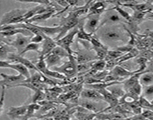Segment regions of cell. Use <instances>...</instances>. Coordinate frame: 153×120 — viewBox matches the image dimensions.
<instances>
[{
    "label": "cell",
    "mask_w": 153,
    "mask_h": 120,
    "mask_svg": "<svg viewBox=\"0 0 153 120\" xmlns=\"http://www.w3.org/2000/svg\"><path fill=\"white\" fill-rule=\"evenodd\" d=\"M98 39L107 41L108 43H116L126 40V36L117 25H105L97 30Z\"/></svg>",
    "instance_id": "6da1fadb"
},
{
    "label": "cell",
    "mask_w": 153,
    "mask_h": 120,
    "mask_svg": "<svg viewBox=\"0 0 153 120\" xmlns=\"http://www.w3.org/2000/svg\"><path fill=\"white\" fill-rule=\"evenodd\" d=\"M69 61L65 62L64 64L59 67H53L52 68L53 71H56V72L60 73V74H63L67 78H71L73 77L74 76L76 75V65H77V62L76 60L74 58L73 56H69Z\"/></svg>",
    "instance_id": "7a4b0ae2"
},
{
    "label": "cell",
    "mask_w": 153,
    "mask_h": 120,
    "mask_svg": "<svg viewBox=\"0 0 153 120\" xmlns=\"http://www.w3.org/2000/svg\"><path fill=\"white\" fill-rule=\"evenodd\" d=\"M77 33H78V27L76 26L71 30H70L64 37L56 41L57 46L61 47L63 49L65 50L69 54V56L72 55V53H73V51L71 49V45L73 43L75 36L77 35Z\"/></svg>",
    "instance_id": "3957f363"
},
{
    "label": "cell",
    "mask_w": 153,
    "mask_h": 120,
    "mask_svg": "<svg viewBox=\"0 0 153 120\" xmlns=\"http://www.w3.org/2000/svg\"><path fill=\"white\" fill-rule=\"evenodd\" d=\"M79 20L78 18L74 17L71 13H69L68 15L66 17H65L64 20L61 22V24L59 25L62 27V31L59 35H58V37L56 38V41L59 39H62L64 37L65 34L71 30L72 29L75 28L76 26H78Z\"/></svg>",
    "instance_id": "277c9868"
},
{
    "label": "cell",
    "mask_w": 153,
    "mask_h": 120,
    "mask_svg": "<svg viewBox=\"0 0 153 120\" xmlns=\"http://www.w3.org/2000/svg\"><path fill=\"white\" fill-rule=\"evenodd\" d=\"M122 20H123V18H122L121 16L115 10L110 8L106 11L105 14L102 17V20L100 21L98 29L105 26V25H117V23L122 22Z\"/></svg>",
    "instance_id": "5b68a950"
},
{
    "label": "cell",
    "mask_w": 153,
    "mask_h": 120,
    "mask_svg": "<svg viewBox=\"0 0 153 120\" xmlns=\"http://www.w3.org/2000/svg\"><path fill=\"white\" fill-rule=\"evenodd\" d=\"M86 22H84V29L86 33L91 35H95L99 27L101 16L92 15L88 16L87 18H85Z\"/></svg>",
    "instance_id": "8992f818"
},
{
    "label": "cell",
    "mask_w": 153,
    "mask_h": 120,
    "mask_svg": "<svg viewBox=\"0 0 153 120\" xmlns=\"http://www.w3.org/2000/svg\"><path fill=\"white\" fill-rule=\"evenodd\" d=\"M32 37V36H25L23 35L18 34L17 35V37L14 41L8 43L7 44L14 47L18 52V54H20L24 50V48L30 43Z\"/></svg>",
    "instance_id": "52a82bcc"
},
{
    "label": "cell",
    "mask_w": 153,
    "mask_h": 120,
    "mask_svg": "<svg viewBox=\"0 0 153 120\" xmlns=\"http://www.w3.org/2000/svg\"><path fill=\"white\" fill-rule=\"evenodd\" d=\"M7 59H8L9 61H11V63L12 62V63L22 64V65H24L25 67H26V68H27L29 70V69L34 70L35 71H38V72H39V71H38V70L37 69V68H36V66H35V64L32 63L30 60L24 58V57L22 56L19 55L18 53L16 54V53H9L8 54V57H7Z\"/></svg>",
    "instance_id": "ba28073f"
},
{
    "label": "cell",
    "mask_w": 153,
    "mask_h": 120,
    "mask_svg": "<svg viewBox=\"0 0 153 120\" xmlns=\"http://www.w3.org/2000/svg\"><path fill=\"white\" fill-rule=\"evenodd\" d=\"M0 76L2 77L4 86L6 89L8 88L14 87L15 85L21 83L26 80L25 77H23L21 74H17V75H8L5 74H0Z\"/></svg>",
    "instance_id": "9c48e42d"
},
{
    "label": "cell",
    "mask_w": 153,
    "mask_h": 120,
    "mask_svg": "<svg viewBox=\"0 0 153 120\" xmlns=\"http://www.w3.org/2000/svg\"><path fill=\"white\" fill-rule=\"evenodd\" d=\"M29 10L26 9H14L9 11V12L6 13L1 18V20H0V26H4V25H8L11 20H14L16 17H21V16L24 15Z\"/></svg>",
    "instance_id": "30bf717a"
},
{
    "label": "cell",
    "mask_w": 153,
    "mask_h": 120,
    "mask_svg": "<svg viewBox=\"0 0 153 120\" xmlns=\"http://www.w3.org/2000/svg\"><path fill=\"white\" fill-rule=\"evenodd\" d=\"M45 39H44L43 44L42 47V50L39 52V56L45 57L48 54L51 53L53 50L54 48L57 46L56 41L51 39L49 36H45Z\"/></svg>",
    "instance_id": "8fae6325"
},
{
    "label": "cell",
    "mask_w": 153,
    "mask_h": 120,
    "mask_svg": "<svg viewBox=\"0 0 153 120\" xmlns=\"http://www.w3.org/2000/svg\"><path fill=\"white\" fill-rule=\"evenodd\" d=\"M77 54V58H76V62L77 64L87 63V62H94L96 59V56L93 53H91L86 49H79Z\"/></svg>",
    "instance_id": "7c38bea8"
},
{
    "label": "cell",
    "mask_w": 153,
    "mask_h": 120,
    "mask_svg": "<svg viewBox=\"0 0 153 120\" xmlns=\"http://www.w3.org/2000/svg\"><path fill=\"white\" fill-rule=\"evenodd\" d=\"M98 92L101 93V96L104 97V101L107 102V104H109L108 107L104 109V111H107L108 109L115 107H117L119 104V99H117L113 95H112L107 89L98 90Z\"/></svg>",
    "instance_id": "4fadbf2b"
},
{
    "label": "cell",
    "mask_w": 153,
    "mask_h": 120,
    "mask_svg": "<svg viewBox=\"0 0 153 120\" xmlns=\"http://www.w3.org/2000/svg\"><path fill=\"white\" fill-rule=\"evenodd\" d=\"M28 105H22L20 107H11L8 110L7 115L11 119H21L26 113Z\"/></svg>",
    "instance_id": "5bb4252c"
},
{
    "label": "cell",
    "mask_w": 153,
    "mask_h": 120,
    "mask_svg": "<svg viewBox=\"0 0 153 120\" xmlns=\"http://www.w3.org/2000/svg\"><path fill=\"white\" fill-rule=\"evenodd\" d=\"M82 99H88V100L99 101H104V97L98 93L97 90L92 89H84L81 92Z\"/></svg>",
    "instance_id": "9a60e30c"
},
{
    "label": "cell",
    "mask_w": 153,
    "mask_h": 120,
    "mask_svg": "<svg viewBox=\"0 0 153 120\" xmlns=\"http://www.w3.org/2000/svg\"><path fill=\"white\" fill-rule=\"evenodd\" d=\"M106 3L107 2H92L88 11V16H101V14L105 11L107 6Z\"/></svg>",
    "instance_id": "2e32d148"
},
{
    "label": "cell",
    "mask_w": 153,
    "mask_h": 120,
    "mask_svg": "<svg viewBox=\"0 0 153 120\" xmlns=\"http://www.w3.org/2000/svg\"><path fill=\"white\" fill-rule=\"evenodd\" d=\"M110 74H113V76H115V77H117L118 79H125L131 77L135 73L134 71H130L126 69V68L117 65V66H115L112 69Z\"/></svg>",
    "instance_id": "e0dca14e"
},
{
    "label": "cell",
    "mask_w": 153,
    "mask_h": 120,
    "mask_svg": "<svg viewBox=\"0 0 153 120\" xmlns=\"http://www.w3.org/2000/svg\"><path fill=\"white\" fill-rule=\"evenodd\" d=\"M38 30H40L42 33L47 36L51 37V36H53L56 34H60L62 31V27L60 26H54V27H47V26H40L38 25H35Z\"/></svg>",
    "instance_id": "ac0fdd59"
},
{
    "label": "cell",
    "mask_w": 153,
    "mask_h": 120,
    "mask_svg": "<svg viewBox=\"0 0 153 120\" xmlns=\"http://www.w3.org/2000/svg\"><path fill=\"white\" fill-rule=\"evenodd\" d=\"M82 103H80V107L85 108L86 110L89 111H92L94 113L100 112V107L98 106V103L97 101L95 102V101L88 100V99H83Z\"/></svg>",
    "instance_id": "d6986e66"
},
{
    "label": "cell",
    "mask_w": 153,
    "mask_h": 120,
    "mask_svg": "<svg viewBox=\"0 0 153 120\" xmlns=\"http://www.w3.org/2000/svg\"><path fill=\"white\" fill-rule=\"evenodd\" d=\"M84 22L85 19H83V23H80V22H79V25L77 26V27H78L77 38H78V39H80V40L90 42L92 37V35L89 34V33L86 32V30L84 29Z\"/></svg>",
    "instance_id": "ffe728a7"
},
{
    "label": "cell",
    "mask_w": 153,
    "mask_h": 120,
    "mask_svg": "<svg viewBox=\"0 0 153 120\" xmlns=\"http://www.w3.org/2000/svg\"><path fill=\"white\" fill-rule=\"evenodd\" d=\"M9 68L14 70V71H17V72L19 73V74H21V75H23V77H26V79L29 78L31 76L30 72H29V70L26 67H25L24 65H22V64L11 63Z\"/></svg>",
    "instance_id": "44dd1931"
},
{
    "label": "cell",
    "mask_w": 153,
    "mask_h": 120,
    "mask_svg": "<svg viewBox=\"0 0 153 120\" xmlns=\"http://www.w3.org/2000/svg\"><path fill=\"white\" fill-rule=\"evenodd\" d=\"M61 59L62 58H60L56 54H53V53L45 56V62H46L47 66L48 68H53L56 65H59L61 62Z\"/></svg>",
    "instance_id": "7402d4cb"
},
{
    "label": "cell",
    "mask_w": 153,
    "mask_h": 120,
    "mask_svg": "<svg viewBox=\"0 0 153 120\" xmlns=\"http://www.w3.org/2000/svg\"><path fill=\"white\" fill-rule=\"evenodd\" d=\"M56 11H48L47 12L43 13V14H38V15L35 16L32 18H31L30 20H28L27 22H26L25 23H32L33 22H42L47 20L48 19L51 18L53 16V14L55 13Z\"/></svg>",
    "instance_id": "603a6c76"
},
{
    "label": "cell",
    "mask_w": 153,
    "mask_h": 120,
    "mask_svg": "<svg viewBox=\"0 0 153 120\" xmlns=\"http://www.w3.org/2000/svg\"><path fill=\"white\" fill-rule=\"evenodd\" d=\"M141 73H138V74H134V75H132L131 77H128L126 80H125L123 82L124 83V89L126 91H128L129 89H131L134 85H136L137 83H139V79Z\"/></svg>",
    "instance_id": "cb8c5ba5"
},
{
    "label": "cell",
    "mask_w": 153,
    "mask_h": 120,
    "mask_svg": "<svg viewBox=\"0 0 153 120\" xmlns=\"http://www.w3.org/2000/svg\"><path fill=\"white\" fill-rule=\"evenodd\" d=\"M139 82L142 86H147L153 84V73L145 71L142 72L140 76Z\"/></svg>",
    "instance_id": "d4e9b609"
},
{
    "label": "cell",
    "mask_w": 153,
    "mask_h": 120,
    "mask_svg": "<svg viewBox=\"0 0 153 120\" xmlns=\"http://www.w3.org/2000/svg\"><path fill=\"white\" fill-rule=\"evenodd\" d=\"M41 105L38 104H30L29 105H28L27 107V111H26V113L23 118L20 120H28L29 119H30L31 117L34 116V114L36 111H38V110H40Z\"/></svg>",
    "instance_id": "484cf974"
},
{
    "label": "cell",
    "mask_w": 153,
    "mask_h": 120,
    "mask_svg": "<svg viewBox=\"0 0 153 120\" xmlns=\"http://www.w3.org/2000/svg\"><path fill=\"white\" fill-rule=\"evenodd\" d=\"M107 90L111 93L112 95L115 96V97L117 98V99H121L123 98V96H125V89H122L121 87L120 86H109L107 88Z\"/></svg>",
    "instance_id": "4316f807"
},
{
    "label": "cell",
    "mask_w": 153,
    "mask_h": 120,
    "mask_svg": "<svg viewBox=\"0 0 153 120\" xmlns=\"http://www.w3.org/2000/svg\"><path fill=\"white\" fill-rule=\"evenodd\" d=\"M14 47H10V45L5 44L1 45L0 47V60H4L5 59H7L8 54L14 52V50L13 49Z\"/></svg>",
    "instance_id": "83f0119b"
},
{
    "label": "cell",
    "mask_w": 153,
    "mask_h": 120,
    "mask_svg": "<svg viewBox=\"0 0 153 120\" xmlns=\"http://www.w3.org/2000/svg\"><path fill=\"white\" fill-rule=\"evenodd\" d=\"M138 53H138L137 50L135 49V48H134V49L132 50L131 52L126 53L123 54L121 57H120L119 59H117V64L122 63V62H125V61H127V60L130 59L134 58L135 56H137L138 55Z\"/></svg>",
    "instance_id": "f1b7e54d"
},
{
    "label": "cell",
    "mask_w": 153,
    "mask_h": 120,
    "mask_svg": "<svg viewBox=\"0 0 153 120\" xmlns=\"http://www.w3.org/2000/svg\"><path fill=\"white\" fill-rule=\"evenodd\" d=\"M40 48H41L40 44H35V43H32V42H30V43H29V44L24 48V50H23L19 54V55L23 56L26 53L29 52V51H36V52L39 53L40 52Z\"/></svg>",
    "instance_id": "f546056e"
},
{
    "label": "cell",
    "mask_w": 153,
    "mask_h": 120,
    "mask_svg": "<svg viewBox=\"0 0 153 120\" xmlns=\"http://www.w3.org/2000/svg\"><path fill=\"white\" fill-rule=\"evenodd\" d=\"M93 50H95V56H96L97 60H105L106 56H107V51H108L107 47H105V48L93 47Z\"/></svg>",
    "instance_id": "4dcf8cb0"
},
{
    "label": "cell",
    "mask_w": 153,
    "mask_h": 120,
    "mask_svg": "<svg viewBox=\"0 0 153 120\" xmlns=\"http://www.w3.org/2000/svg\"><path fill=\"white\" fill-rule=\"evenodd\" d=\"M112 9L115 10V11H117V12L118 13L120 16H121L122 18L124 19V20H127L128 22H130L131 20V16L130 14L127 12V11H124L123 8H120V7L119 6V5H115L113 8H112Z\"/></svg>",
    "instance_id": "1f68e13d"
},
{
    "label": "cell",
    "mask_w": 153,
    "mask_h": 120,
    "mask_svg": "<svg viewBox=\"0 0 153 120\" xmlns=\"http://www.w3.org/2000/svg\"><path fill=\"white\" fill-rule=\"evenodd\" d=\"M95 62V61H94ZM94 62H87V63H82V64H77L76 65V72L77 73H86V71H90L92 68Z\"/></svg>",
    "instance_id": "d6a6232c"
},
{
    "label": "cell",
    "mask_w": 153,
    "mask_h": 120,
    "mask_svg": "<svg viewBox=\"0 0 153 120\" xmlns=\"http://www.w3.org/2000/svg\"><path fill=\"white\" fill-rule=\"evenodd\" d=\"M123 55L121 52H120L117 50H108L107 53V56L105 58V61H109V60H116L121 57Z\"/></svg>",
    "instance_id": "836d02e7"
},
{
    "label": "cell",
    "mask_w": 153,
    "mask_h": 120,
    "mask_svg": "<svg viewBox=\"0 0 153 120\" xmlns=\"http://www.w3.org/2000/svg\"><path fill=\"white\" fill-rule=\"evenodd\" d=\"M106 68V61L105 60H97L95 61L92 65V69L95 71V72H99V71H104Z\"/></svg>",
    "instance_id": "e575fe53"
},
{
    "label": "cell",
    "mask_w": 153,
    "mask_h": 120,
    "mask_svg": "<svg viewBox=\"0 0 153 120\" xmlns=\"http://www.w3.org/2000/svg\"><path fill=\"white\" fill-rule=\"evenodd\" d=\"M45 97H46V95L42 90H38V91L35 92V94L32 98V103L39 104L45 100Z\"/></svg>",
    "instance_id": "d590c367"
},
{
    "label": "cell",
    "mask_w": 153,
    "mask_h": 120,
    "mask_svg": "<svg viewBox=\"0 0 153 120\" xmlns=\"http://www.w3.org/2000/svg\"><path fill=\"white\" fill-rule=\"evenodd\" d=\"M138 103H139L140 106L141 107L152 110H153V105L152 104L151 102L149 101L148 99H146L143 96H141V97L139 98V99H138Z\"/></svg>",
    "instance_id": "8d00e7d4"
},
{
    "label": "cell",
    "mask_w": 153,
    "mask_h": 120,
    "mask_svg": "<svg viewBox=\"0 0 153 120\" xmlns=\"http://www.w3.org/2000/svg\"><path fill=\"white\" fill-rule=\"evenodd\" d=\"M52 53L53 54H56V56H59L60 58H65V57H69V54L68 53L67 51L65 49H63L62 47L59 46H56L53 49V50L52 51Z\"/></svg>",
    "instance_id": "74e56055"
},
{
    "label": "cell",
    "mask_w": 153,
    "mask_h": 120,
    "mask_svg": "<svg viewBox=\"0 0 153 120\" xmlns=\"http://www.w3.org/2000/svg\"><path fill=\"white\" fill-rule=\"evenodd\" d=\"M153 96V84L149 86H144L143 89V97L146 99H149Z\"/></svg>",
    "instance_id": "f35d334b"
},
{
    "label": "cell",
    "mask_w": 153,
    "mask_h": 120,
    "mask_svg": "<svg viewBox=\"0 0 153 120\" xmlns=\"http://www.w3.org/2000/svg\"><path fill=\"white\" fill-rule=\"evenodd\" d=\"M5 89L6 88L5 86L2 87V94L0 97V116L2 114L4 109V104H5Z\"/></svg>",
    "instance_id": "ab89813d"
},
{
    "label": "cell",
    "mask_w": 153,
    "mask_h": 120,
    "mask_svg": "<svg viewBox=\"0 0 153 120\" xmlns=\"http://www.w3.org/2000/svg\"><path fill=\"white\" fill-rule=\"evenodd\" d=\"M45 35L42 34V35H35V36H32L31 38V41L30 42H32V43H35V44H40L42 43V41H44V39H45Z\"/></svg>",
    "instance_id": "60d3db41"
},
{
    "label": "cell",
    "mask_w": 153,
    "mask_h": 120,
    "mask_svg": "<svg viewBox=\"0 0 153 120\" xmlns=\"http://www.w3.org/2000/svg\"><path fill=\"white\" fill-rule=\"evenodd\" d=\"M142 116L144 119H149L152 116H153V110L149 109H146L142 111V113H141Z\"/></svg>",
    "instance_id": "b9f144b4"
},
{
    "label": "cell",
    "mask_w": 153,
    "mask_h": 120,
    "mask_svg": "<svg viewBox=\"0 0 153 120\" xmlns=\"http://www.w3.org/2000/svg\"><path fill=\"white\" fill-rule=\"evenodd\" d=\"M56 3L58 4V5H61L62 8H64V10H65L66 8H68V7H70V6H69V5H68V3L67 1H65V0H61V1H56Z\"/></svg>",
    "instance_id": "7bdbcfd3"
},
{
    "label": "cell",
    "mask_w": 153,
    "mask_h": 120,
    "mask_svg": "<svg viewBox=\"0 0 153 120\" xmlns=\"http://www.w3.org/2000/svg\"><path fill=\"white\" fill-rule=\"evenodd\" d=\"M38 120H54L52 117H44V118L40 119Z\"/></svg>",
    "instance_id": "ee69618b"
},
{
    "label": "cell",
    "mask_w": 153,
    "mask_h": 120,
    "mask_svg": "<svg viewBox=\"0 0 153 120\" xmlns=\"http://www.w3.org/2000/svg\"><path fill=\"white\" fill-rule=\"evenodd\" d=\"M148 19L153 20V12H149V14L148 15Z\"/></svg>",
    "instance_id": "f6af8a7d"
},
{
    "label": "cell",
    "mask_w": 153,
    "mask_h": 120,
    "mask_svg": "<svg viewBox=\"0 0 153 120\" xmlns=\"http://www.w3.org/2000/svg\"><path fill=\"white\" fill-rule=\"evenodd\" d=\"M148 119H149V120H153V116H152V117H151V118Z\"/></svg>",
    "instance_id": "bcb514c9"
},
{
    "label": "cell",
    "mask_w": 153,
    "mask_h": 120,
    "mask_svg": "<svg viewBox=\"0 0 153 120\" xmlns=\"http://www.w3.org/2000/svg\"><path fill=\"white\" fill-rule=\"evenodd\" d=\"M150 102H151V104H152V105H153V99H152V101H150Z\"/></svg>",
    "instance_id": "7dc6e473"
},
{
    "label": "cell",
    "mask_w": 153,
    "mask_h": 120,
    "mask_svg": "<svg viewBox=\"0 0 153 120\" xmlns=\"http://www.w3.org/2000/svg\"><path fill=\"white\" fill-rule=\"evenodd\" d=\"M72 120H77V119H72Z\"/></svg>",
    "instance_id": "c3c4849f"
},
{
    "label": "cell",
    "mask_w": 153,
    "mask_h": 120,
    "mask_svg": "<svg viewBox=\"0 0 153 120\" xmlns=\"http://www.w3.org/2000/svg\"><path fill=\"white\" fill-rule=\"evenodd\" d=\"M99 120H100V119H99Z\"/></svg>",
    "instance_id": "681fc988"
}]
</instances>
